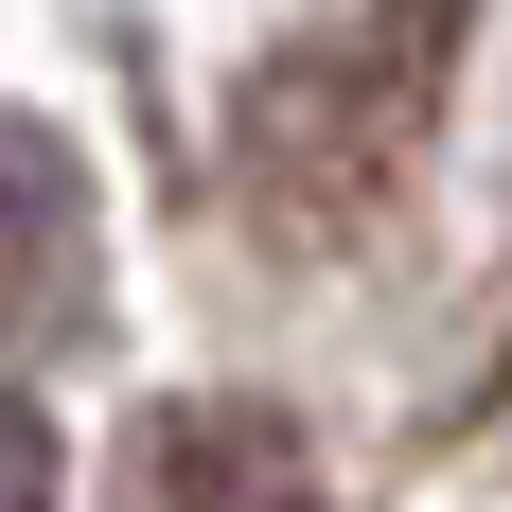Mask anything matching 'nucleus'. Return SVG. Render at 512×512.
<instances>
[{"instance_id": "nucleus-1", "label": "nucleus", "mask_w": 512, "mask_h": 512, "mask_svg": "<svg viewBox=\"0 0 512 512\" xmlns=\"http://www.w3.org/2000/svg\"><path fill=\"white\" fill-rule=\"evenodd\" d=\"M124 512H301V424L265 407H177L124 442Z\"/></svg>"}, {"instance_id": "nucleus-2", "label": "nucleus", "mask_w": 512, "mask_h": 512, "mask_svg": "<svg viewBox=\"0 0 512 512\" xmlns=\"http://www.w3.org/2000/svg\"><path fill=\"white\" fill-rule=\"evenodd\" d=\"M18 265H36V283H18V354H71V318H89V283H71V159L53 142H18Z\"/></svg>"}]
</instances>
